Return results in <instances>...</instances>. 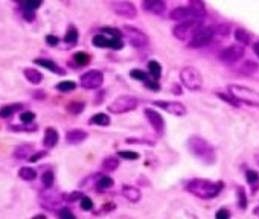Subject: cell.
Here are the masks:
<instances>
[{"instance_id": "6da1fadb", "label": "cell", "mask_w": 259, "mask_h": 219, "mask_svg": "<svg viewBox=\"0 0 259 219\" xmlns=\"http://www.w3.org/2000/svg\"><path fill=\"white\" fill-rule=\"evenodd\" d=\"M185 189L192 193L197 198L201 199H212L217 198L221 190H223V183L220 181H210V180H204V178H194L189 180L185 184Z\"/></svg>"}, {"instance_id": "7a4b0ae2", "label": "cell", "mask_w": 259, "mask_h": 219, "mask_svg": "<svg viewBox=\"0 0 259 219\" xmlns=\"http://www.w3.org/2000/svg\"><path fill=\"white\" fill-rule=\"evenodd\" d=\"M188 149L191 151V154L194 157H197L200 161H203L206 165H213L217 161V154H215L213 146L207 140H204L198 136H192L188 140Z\"/></svg>"}, {"instance_id": "3957f363", "label": "cell", "mask_w": 259, "mask_h": 219, "mask_svg": "<svg viewBox=\"0 0 259 219\" xmlns=\"http://www.w3.org/2000/svg\"><path fill=\"white\" fill-rule=\"evenodd\" d=\"M227 88H229V93L235 97L236 102L259 108V91L257 90H253L250 87L239 85V84H230Z\"/></svg>"}, {"instance_id": "277c9868", "label": "cell", "mask_w": 259, "mask_h": 219, "mask_svg": "<svg viewBox=\"0 0 259 219\" xmlns=\"http://www.w3.org/2000/svg\"><path fill=\"white\" fill-rule=\"evenodd\" d=\"M139 105V99L135 96H130V94H123L116 97L110 105H108V112L114 113V115H123V113H130L136 110Z\"/></svg>"}, {"instance_id": "5b68a950", "label": "cell", "mask_w": 259, "mask_h": 219, "mask_svg": "<svg viewBox=\"0 0 259 219\" xmlns=\"http://www.w3.org/2000/svg\"><path fill=\"white\" fill-rule=\"evenodd\" d=\"M180 79H182V84L191 90V91H197L203 87V78H201V73L198 69L192 67V66H186L182 69L180 72Z\"/></svg>"}, {"instance_id": "8992f818", "label": "cell", "mask_w": 259, "mask_h": 219, "mask_svg": "<svg viewBox=\"0 0 259 219\" xmlns=\"http://www.w3.org/2000/svg\"><path fill=\"white\" fill-rule=\"evenodd\" d=\"M201 28V22L200 20H191V22H182L179 25L174 26L172 32H174V37L185 41V40H191L192 35Z\"/></svg>"}, {"instance_id": "52a82bcc", "label": "cell", "mask_w": 259, "mask_h": 219, "mask_svg": "<svg viewBox=\"0 0 259 219\" xmlns=\"http://www.w3.org/2000/svg\"><path fill=\"white\" fill-rule=\"evenodd\" d=\"M125 34V37L128 38L130 44L136 49H144L148 46V37L145 32H142L141 29L138 28H133V26H125L122 29V35Z\"/></svg>"}, {"instance_id": "ba28073f", "label": "cell", "mask_w": 259, "mask_h": 219, "mask_svg": "<svg viewBox=\"0 0 259 219\" xmlns=\"http://www.w3.org/2000/svg\"><path fill=\"white\" fill-rule=\"evenodd\" d=\"M111 10L116 16L122 17V19H126V20H133L138 17V10L136 7L128 2V0H117V2H113L111 4Z\"/></svg>"}, {"instance_id": "9c48e42d", "label": "cell", "mask_w": 259, "mask_h": 219, "mask_svg": "<svg viewBox=\"0 0 259 219\" xmlns=\"http://www.w3.org/2000/svg\"><path fill=\"white\" fill-rule=\"evenodd\" d=\"M215 34H213V29L212 28H200L194 35L192 38L189 40V47H194V49H198V47H204L207 46L212 40H213Z\"/></svg>"}, {"instance_id": "30bf717a", "label": "cell", "mask_w": 259, "mask_h": 219, "mask_svg": "<svg viewBox=\"0 0 259 219\" xmlns=\"http://www.w3.org/2000/svg\"><path fill=\"white\" fill-rule=\"evenodd\" d=\"M104 82V73L99 70H89L87 73L81 75L79 78V84L87 88V90H95L99 88Z\"/></svg>"}, {"instance_id": "8fae6325", "label": "cell", "mask_w": 259, "mask_h": 219, "mask_svg": "<svg viewBox=\"0 0 259 219\" xmlns=\"http://www.w3.org/2000/svg\"><path fill=\"white\" fill-rule=\"evenodd\" d=\"M63 202V195L51 190V189H45L41 193H40V204L45 207V208H49V210H57V207H60Z\"/></svg>"}, {"instance_id": "7c38bea8", "label": "cell", "mask_w": 259, "mask_h": 219, "mask_svg": "<svg viewBox=\"0 0 259 219\" xmlns=\"http://www.w3.org/2000/svg\"><path fill=\"white\" fill-rule=\"evenodd\" d=\"M244 57V47L239 44V46H230V47H226L221 53H220V60L227 64V66H232L235 63H238L241 58Z\"/></svg>"}, {"instance_id": "4fadbf2b", "label": "cell", "mask_w": 259, "mask_h": 219, "mask_svg": "<svg viewBox=\"0 0 259 219\" xmlns=\"http://www.w3.org/2000/svg\"><path fill=\"white\" fill-rule=\"evenodd\" d=\"M171 20H176L177 23H182V22H191V20H200L201 16L197 14L194 10H191L189 7H180V8H176L172 13H171Z\"/></svg>"}, {"instance_id": "5bb4252c", "label": "cell", "mask_w": 259, "mask_h": 219, "mask_svg": "<svg viewBox=\"0 0 259 219\" xmlns=\"http://www.w3.org/2000/svg\"><path fill=\"white\" fill-rule=\"evenodd\" d=\"M154 105L165 110V112L174 115V116H185L186 115V106L176 100H154Z\"/></svg>"}, {"instance_id": "9a60e30c", "label": "cell", "mask_w": 259, "mask_h": 219, "mask_svg": "<svg viewBox=\"0 0 259 219\" xmlns=\"http://www.w3.org/2000/svg\"><path fill=\"white\" fill-rule=\"evenodd\" d=\"M144 113H145V118L148 119L150 125L154 128V131H156L159 136H162V134L165 133V121H163L162 115L157 113L156 110H151V108H147Z\"/></svg>"}, {"instance_id": "2e32d148", "label": "cell", "mask_w": 259, "mask_h": 219, "mask_svg": "<svg viewBox=\"0 0 259 219\" xmlns=\"http://www.w3.org/2000/svg\"><path fill=\"white\" fill-rule=\"evenodd\" d=\"M142 8L145 13H150V14H162L166 8L163 0H144L142 2Z\"/></svg>"}, {"instance_id": "e0dca14e", "label": "cell", "mask_w": 259, "mask_h": 219, "mask_svg": "<svg viewBox=\"0 0 259 219\" xmlns=\"http://www.w3.org/2000/svg\"><path fill=\"white\" fill-rule=\"evenodd\" d=\"M58 140H60V136H58V131L52 127L46 128L45 131V139H43V145L48 148V149H52L58 145Z\"/></svg>"}, {"instance_id": "ac0fdd59", "label": "cell", "mask_w": 259, "mask_h": 219, "mask_svg": "<svg viewBox=\"0 0 259 219\" xmlns=\"http://www.w3.org/2000/svg\"><path fill=\"white\" fill-rule=\"evenodd\" d=\"M87 139V133L84 130H70L66 134V142L69 145H78L82 143Z\"/></svg>"}, {"instance_id": "d6986e66", "label": "cell", "mask_w": 259, "mask_h": 219, "mask_svg": "<svg viewBox=\"0 0 259 219\" xmlns=\"http://www.w3.org/2000/svg\"><path fill=\"white\" fill-rule=\"evenodd\" d=\"M122 195L125 196V199H128L130 202H139L141 201V190L135 186H123L122 187Z\"/></svg>"}, {"instance_id": "ffe728a7", "label": "cell", "mask_w": 259, "mask_h": 219, "mask_svg": "<svg viewBox=\"0 0 259 219\" xmlns=\"http://www.w3.org/2000/svg\"><path fill=\"white\" fill-rule=\"evenodd\" d=\"M34 63H35L37 66H40V67H45V69H48V70L54 72L55 75H64V70H63L61 67H58L52 60H46V58H35V60H34Z\"/></svg>"}, {"instance_id": "44dd1931", "label": "cell", "mask_w": 259, "mask_h": 219, "mask_svg": "<svg viewBox=\"0 0 259 219\" xmlns=\"http://www.w3.org/2000/svg\"><path fill=\"white\" fill-rule=\"evenodd\" d=\"M13 155L17 160H26V158L29 160V157L32 155V146L31 145H20L13 151Z\"/></svg>"}, {"instance_id": "7402d4cb", "label": "cell", "mask_w": 259, "mask_h": 219, "mask_svg": "<svg viewBox=\"0 0 259 219\" xmlns=\"http://www.w3.org/2000/svg\"><path fill=\"white\" fill-rule=\"evenodd\" d=\"M245 178H247V183H248L251 192L254 193L259 189V175H257V172L251 171V169H247L245 171Z\"/></svg>"}, {"instance_id": "603a6c76", "label": "cell", "mask_w": 259, "mask_h": 219, "mask_svg": "<svg viewBox=\"0 0 259 219\" xmlns=\"http://www.w3.org/2000/svg\"><path fill=\"white\" fill-rule=\"evenodd\" d=\"M110 118L105 113H96L90 118V125H98V127H108L110 125Z\"/></svg>"}, {"instance_id": "cb8c5ba5", "label": "cell", "mask_w": 259, "mask_h": 219, "mask_svg": "<svg viewBox=\"0 0 259 219\" xmlns=\"http://www.w3.org/2000/svg\"><path fill=\"white\" fill-rule=\"evenodd\" d=\"M113 178L111 177H108V175H99L98 178H96V190H107V189H110V187H113Z\"/></svg>"}, {"instance_id": "d4e9b609", "label": "cell", "mask_w": 259, "mask_h": 219, "mask_svg": "<svg viewBox=\"0 0 259 219\" xmlns=\"http://www.w3.org/2000/svg\"><path fill=\"white\" fill-rule=\"evenodd\" d=\"M20 108H23V105H22V103H11V105H5V106L0 108V118H4V119L11 118V116L17 112V110H20Z\"/></svg>"}, {"instance_id": "484cf974", "label": "cell", "mask_w": 259, "mask_h": 219, "mask_svg": "<svg viewBox=\"0 0 259 219\" xmlns=\"http://www.w3.org/2000/svg\"><path fill=\"white\" fill-rule=\"evenodd\" d=\"M25 78L31 82V84H40L43 81V75L35 70V69H25Z\"/></svg>"}, {"instance_id": "4316f807", "label": "cell", "mask_w": 259, "mask_h": 219, "mask_svg": "<svg viewBox=\"0 0 259 219\" xmlns=\"http://www.w3.org/2000/svg\"><path fill=\"white\" fill-rule=\"evenodd\" d=\"M148 76H151V79L157 81L162 75V66L157 61H150L148 63Z\"/></svg>"}, {"instance_id": "83f0119b", "label": "cell", "mask_w": 259, "mask_h": 219, "mask_svg": "<svg viewBox=\"0 0 259 219\" xmlns=\"http://www.w3.org/2000/svg\"><path fill=\"white\" fill-rule=\"evenodd\" d=\"M119 168V158L116 157H107L102 161V171L105 172H113Z\"/></svg>"}, {"instance_id": "f1b7e54d", "label": "cell", "mask_w": 259, "mask_h": 219, "mask_svg": "<svg viewBox=\"0 0 259 219\" xmlns=\"http://www.w3.org/2000/svg\"><path fill=\"white\" fill-rule=\"evenodd\" d=\"M19 177L22 178V180H26V181H34L35 178H37V171L35 169H32V168H22L20 171H19Z\"/></svg>"}, {"instance_id": "f546056e", "label": "cell", "mask_w": 259, "mask_h": 219, "mask_svg": "<svg viewBox=\"0 0 259 219\" xmlns=\"http://www.w3.org/2000/svg\"><path fill=\"white\" fill-rule=\"evenodd\" d=\"M16 2L22 4L23 10H31V11H35L43 5V0H16Z\"/></svg>"}, {"instance_id": "4dcf8cb0", "label": "cell", "mask_w": 259, "mask_h": 219, "mask_svg": "<svg viewBox=\"0 0 259 219\" xmlns=\"http://www.w3.org/2000/svg\"><path fill=\"white\" fill-rule=\"evenodd\" d=\"M78 35H79L78 34V29L75 26H69V29H67V32L64 35V41L67 44H75L78 41Z\"/></svg>"}, {"instance_id": "1f68e13d", "label": "cell", "mask_w": 259, "mask_h": 219, "mask_svg": "<svg viewBox=\"0 0 259 219\" xmlns=\"http://www.w3.org/2000/svg\"><path fill=\"white\" fill-rule=\"evenodd\" d=\"M92 43H93V46L95 47H108V43H110V38L108 37H105V35H102V34H99V35H95L93 38H92Z\"/></svg>"}, {"instance_id": "d6a6232c", "label": "cell", "mask_w": 259, "mask_h": 219, "mask_svg": "<svg viewBox=\"0 0 259 219\" xmlns=\"http://www.w3.org/2000/svg\"><path fill=\"white\" fill-rule=\"evenodd\" d=\"M54 181H55V175H54L52 171H46V172L41 175V183H43L45 189H52Z\"/></svg>"}, {"instance_id": "836d02e7", "label": "cell", "mask_w": 259, "mask_h": 219, "mask_svg": "<svg viewBox=\"0 0 259 219\" xmlns=\"http://www.w3.org/2000/svg\"><path fill=\"white\" fill-rule=\"evenodd\" d=\"M55 87H57L58 91H63V93H66V91H73V90L76 88V82H75V81H63V82H58Z\"/></svg>"}, {"instance_id": "e575fe53", "label": "cell", "mask_w": 259, "mask_h": 219, "mask_svg": "<svg viewBox=\"0 0 259 219\" xmlns=\"http://www.w3.org/2000/svg\"><path fill=\"white\" fill-rule=\"evenodd\" d=\"M189 8L194 10L201 17L204 16V4H203V0H189Z\"/></svg>"}, {"instance_id": "d590c367", "label": "cell", "mask_w": 259, "mask_h": 219, "mask_svg": "<svg viewBox=\"0 0 259 219\" xmlns=\"http://www.w3.org/2000/svg\"><path fill=\"white\" fill-rule=\"evenodd\" d=\"M82 110H84V103H82V102H78V100L70 102V103L67 105V112H69L70 115H79V113H82Z\"/></svg>"}, {"instance_id": "8d00e7d4", "label": "cell", "mask_w": 259, "mask_h": 219, "mask_svg": "<svg viewBox=\"0 0 259 219\" xmlns=\"http://www.w3.org/2000/svg\"><path fill=\"white\" fill-rule=\"evenodd\" d=\"M235 37H236V41H239L241 44H248L250 43V34L247 31H244V29H236Z\"/></svg>"}, {"instance_id": "74e56055", "label": "cell", "mask_w": 259, "mask_h": 219, "mask_svg": "<svg viewBox=\"0 0 259 219\" xmlns=\"http://www.w3.org/2000/svg\"><path fill=\"white\" fill-rule=\"evenodd\" d=\"M73 60H75V63L78 66H87L90 63V57L85 52H76L75 57H73Z\"/></svg>"}, {"instance_id": "f35d334b", "label": "cell", "mask_w": 259, "mask_h": 219, "mask_svg": "<svg viewBox=\"0 0 259 219\" xmlns=\"http://www.w3.org/2000/svg\"><path fill=\"white\" fill-rule=\"evenodd\" d=\"M117 157L123 158V160H128V161H135L139 158V154L135 152V151H119L117 152Z\"/></svg>"}, {"instance_id": "ab89813d", "label": "cell", "mask_w": 259, "mask_h": 219, "mask_svg": "<svg viewBox=\"0 0 259 219\" xmlns=\"http://www.w3.org/2000/svg\"><path fill=\"white\" fill-rule=\"evenodd\" d=\"M102 34H107L108 38H119V40H122V31H119L116 28H104L102 29Z\"/></svg>"}, {"instance_id": "60d3db41", "label": "cell", "mask_w": 259, "mask_h": 219, "mask_svg": "<svg viewBox=\"0 0 259 219\" xmlns=\"http://www.w3.org/2000/svg\"><path fill=\"white\" fill-rule=\"evenodd\" d=\"M57 214H58V219H76V216L72 213V210L70 208H67V207H61L58 211H57Z\"/></svg>"}, {"instance_id": "b9f144b4", "label": "cell", "mask_w": 259, "mask_h": 219, "mask_svg": "<svg viewBox=\"0 0 259 219\" xmlns=\"http://www.w3.org/2000/svg\"><path fill=\"white\" fill-rule=\"evenodd\" d=\"M130 76H132L133 79H138V81H147L150 78L148 73H145L144 70H139V69H133L132 72H130Z\"/></svg>"}, {"instance_id": "7bdbcfd3", "label": "cell", "mask_w": 259, "mask_h": 219, "mask_svg": "<svg viewBox=\"0 0 259 219\" xmlns=\"http://www.w3.org/2000/svg\"><path fill=\"white\" fill-rule=\"evenodd\" d=\"M236 193H238V205L244 210L247 208V196H245V192L242 187H238L236 189Z\"/></svg>"}, {"instance_id": "ee69618b", "label": "cell", "mask_w": 259, "mask_h": 219, "mask_svg": "<svg viewBox=\"0 0 259 219\" xmlns=\"http://www.w3.org/2000/svg\"><path fill=\"white\" fill-rule=\"evenodd\" d=\"M35 121V115L32 112H23L20 115V122L25 124V125H29V124H34Z\"/></svg>"}, {"instance_id": "f6af8a7d", "label": "cell", "mask_w": 259, "mask_h": 219, "mask_svg": "<svg viewBox=\"0 0 259 219\" xmlns=\"http://www.w3.org/2000/svg\"><path fill=\"white\" fill-rule=\"evenodd\" d=\"M79 201H81V208L82 210H85V211L93 210V201H92V198H89L87 195H82Z\"/></svg>"}, {"instance_id": "bcb514c9", "label": "cell", "mask_w": 259, "mask_h": 219, "mask_svg": "<svg viewBox=\"0 0 259 219\" xmlns=\"http://www.w3.org/2000/svg\"><path fill=\"white\" fill-rule=\"evenodd\" d=\"M81 196H82V193H79V192H72V193H66V195L63 196V201L73 202V201H78V199H81Z\"/></svg>"}, {"instance_id": "7dc6e473", "label": "cell", "mask_w": 259, "mask_h": 219, "mask_svg": "<svg viewBox=\"0 0 259 219\" xmlns=\"http://www.w3.org/2000/svg\"><path fill=\"white\" fill-rule=\"evenodd\" d=\"M256 69H257V67H256V64H253V63L247 61V63H245V66H244L241 70L244 72V75H253V72H254Z\"/></svg>"}, {"instance_id": "c3c4849f", "label": "cell", "mask_w": 259, "mask_h": 219, "mask_svg": "<svg viewBox=\"0 0 259 219\" xmlns=\"http://www.w3.org/2000/svg\"><path fill=\"white\" fill-rule=\"evenodd\" d=\"M145 85H147V88H150V90H153V91H159V90H160L159 82H157V81H154V79H150V78L145 81Z\"/></svg>"}, {"instance_id": "681fc988", "label": "cell", "mask_w": 259, "mask_h": 219, "mask_svg": "<svg viewBox=\"0 0 259 219\" xmlns=\"http://www.w3.org/2000/svg\"><path fill=\"white\" fill-rule=\"evenodd\" d=\"M218 97H221L223 100H226V102H229V103H232V105H235V106H238L239 105V102H236L235 100V97L232 96V94H224V93H218Z\"/></svg>"}, {"instance_id": "f907efd6", "label": "cell", "mask_w": 259, "mask_h": 219, "mask_svg": "<svg viewBox=\"0 0 259 219\" xmlns=\"http://www.w3.org/2000/svg\"><path fill=\"white\" fill-rule=\"evenodd\" d=\"M215 219H230V211L227 208H220L215 214Z\"/></svg>"}, {"instance_id": "816d5d0a", "label": "cell", "mask_w": 259, "mask_h": 219, "mask_svg": "<svg viewBox=\"0 0 259 219\" xmlns=\"http://www.w3.org/2000/svg\"><path fill=\"white\" fill-rule=\"evenodd\" d=\"M48 155V152L46 151H40V152H35V154H32L31 157H29V161L31 163H37L38 160H41L43 157H46Z\"/></svg>"}, {"instance_id": "f5cc1de1", "label": "cell", "mask_w": 259, "mask_h": 219, "mask_svg": "<svg viewBox=\"0 0 259 219\" xmlns=\"http://www.w3.org/2000/svg\"><path fill=\"white\" fill-rule=\"evenodd\" d=\"M23 17H25V20L32 22V20L35 19V13L31 11V10H23Z\"/></svg>"}, {"instance_id": "db71d44e", "label": "cell", "mask_w": 259, "mask_h": 219, "mask_svg": "<svg viewBox=\"0 0 259 219\" xmlns=\"http://www.w3.org/2000/svg\"><path fill=\"white\" fill-rule=\"evenodd\" d=\"M46 43H48L49 46H57V44L60 43V40H58L55 35H48V37H46Z\"/></svg>"}, {"instance_id": "11a10c76", "label": "cell", "mask_w": 259, "mask_h": 219, "mask_svg": "<svg viewBox=\"0 0 259 219\" xmlns=\"http://www.w3.org/2000/svg\"><path fill=\"white\" fill-rule=\"evenodd\" d=\"M253 49H254V53H256V55L259 57V41H256V43H254Z\"/></svg>"}, {"instance_id": "9f6ffc18", "label": "cell", "mask_w": 259, "mask_h": 219, "mask_svg": "<svg viewBox=\"0 0 259 219\" xmlns=\"http://www.w3.org/2000/svg\"><path fill=\"white\" fill-rule=\"evenodd\" d=\"M32 219H48V217H46L45 214H37V216H34Z\"/></svg>"}, {"instance_id": "6f0895ef", "label": "cell", "mask_w": 259, "mask_h": 219, "mask_svg": "<svg viewBox=\"0 0 259 219\" xmlns=\"http://www.w3.org/2000/svg\"><path fill=\"white\" fill-rule=\"evenodd\" d=\"M254 214H257V216H259V205H257V207L254 208Z\"/></svg>"}]
</instances>
